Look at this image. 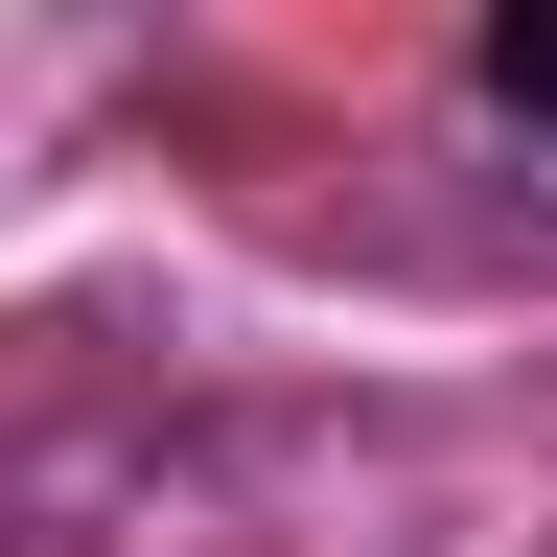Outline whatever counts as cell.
<instances>
[{
  "instance_id": "obj_1",
  "label": "cell",
  "mask_w": 557,
  "mask_h": 557,
  "mask_svg": "<svg viewBox=\"0 0 557 557\" xmlns=\"http://www.w3.org/2000/svg\"><path fill=\"white\" fill-rule=\"evenodd\" d=\"M487 94H511V116H557V0H487Z\"/></svg>"
}]
</instances>
